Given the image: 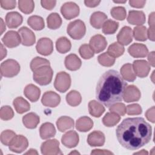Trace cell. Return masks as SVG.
Segmentation results:
<instances>
[{
	"label": "cell",
	"mask_w": 155,
	"mask_h": 155,
	"mask_svg": "<svg viewBox=\"0 0 155 155\" xmlns=\"http://www.w3.org/2000/svg\"><path fill=\"white\" fill-rule=\"evenodd\" d=\"M118 43L123 45H127L133 41V31L128 26L123 27L117 35Z\"/></svg>",
	"instance_id": "ffe728a7"
},
{
	"label": "cell",
	"mask_w": 155,
	"mask_h": 155,
	"mask_svg": "<svg viewBox=\"0 0 155 155\" xmlns=\"http://www.w3.org/2000/svg\"><path fill=\"white\" fill-rule=\"evenodd\" d=\"M145 3L146 1H129V4L130 5V6L135 8H142L144 7Z\"/></svg>",
	"instance_id": "db71d44e"
},
{
	"label": "cell",
	"mask_w": 155,
	"mask_h": 155,
	"mask_svg": "<svg viewBox=\"0 0 155 155\" xmlns=\"http://www.w3.org/2000/svg\"><path fill=\"white\" fill-rule=\"evenodd\" d=\"M71 85V78L69 74L65 71L59 72L56 76L54 87L61 93L67 91Z\"/></svg>",
	"instance_id": "8992f818"
},
{
	"label": "cell",
	"mask_w": 155,
	"mask_h": 155,
	"mask_svg": "<svg viewBox=\"0 0 155 155\" xmlns=\"http://www.w3.org/2000/svg\"><path fill=\"white\" fill-rule=\"evenodd\" d=\"M71 44L68 39L65 36L58 38L56 42V48L57 51L60 53H65L71 49Z\"/></svg>",
	"instance_id": "d6a6232c"
},
{
	"label": "cell",
	"mask_w": 155,
	"mask_h": 155,
	"mask_svg": "<svg viewBox=\"0 0 155 155\" xmlns=\"http://www.w3.org/2000/svg\"><path fill=\"white\" fill-rule=\"evenodd\" d=\"M67 32L73 39L79 40L84 36L86 32V27L82 21L80 19L74 20L68 24Z\"/></svg>",
	"instance_id": "277c9868"
},
{
	"label": "cell",
	"mask_w": 155,
	"mask_h": 155,
	"mask_svg": "<svg viewBox=\"0 0 155 155\" xmlns=\"http://www.w3.org/2000/svg\"><path fill=\"white\" fill-rule=\"evenodd\" d=\"M133 36L139 41H145L147 39V29L143 25L137 26L133 28Z\"/></svg>",
	"instance_id": "ab89813d"
},
{
	"label": "cell",
	"mask_w": 155,
	"mask_h": 155,
	"mask_svg": "<svg viewBox=\"0 0 155 155\" xmlns=\"http://www.w3.org/2000/svg\"><path fill=\"white\" fill-rule=\"evenodd\" d=\"M147 38L152 41H154V27H149L147 30Z\"/></svg>",
	"instance_id": "6f0895ef"
},
{
	"label": "cell",
	"mask_w": 155,
	"mask_h": 155,
	"mask_svg": "<svg viewBox=\"0 0 155 155\" xmlns=\"http://www.w3.org/2000/svg\"><path fill=\"white\" fill-rule=\"evenodd\" d=\"M25 154H38V152L36 151V150L30 149L28 152L25 153Z\"/></svg>",
	"instance_id": "be15d7a7"
},
{
	"label": "cell",
	"mask_w": 155,
	"mask_h": 155,
	"mask_svg": "<svg viewBox=\"0 0 155 155\" xmlns=\"http://www.w3.org/2000/svg\"><path fill=\"white\" fill-rule=\"evenodd\" d=\"M125 48L124 46L118 42L111 44L108 48L107 53L113 58H118L123 54Z\"/></svg>",
	"instance_id": "74e56055"
},
{
	"label": "cell",
	"mask_w": 155,
	"mask_h": 155,
	"mask_svg": "<svg viewBox=\"0 0 155 155\" xmlns=\"http://www.w3.org/2000/svg\"><path fill=\"white\" fill-rule=\"evenodd\" d=\"M78 134L74 130H70L65 133L61 138L62 143L68 148L76 147L79 143Z\"/></svg>",
	"instance_id": "2e32d148"
},
{
	"label": "cell",
	"mask_w": 155,
	"mask_h": 155,
	"mask_svg": "<svg viewBox=\"0 0 155 155\" xmlns=\"http://www.w3.org/2000/svg\"><path fill=\"white\" fill-rule=\"evenodd\" d=\"M147 119L151 122L152 123L154 122V107H152L151 108H149L145 114Z\"/></svg>",
	"instance_id": "f5cc1de1"
},
{
	"label": "cell",
	"mask_w": 155,
	"mask_h": 155,
	"mask_svg": "<svg viewBox=\"0 0 155 155\" xmlns=\"http://www.w3.org/2000/svg\"><path fill=\"white\" fill-rule=\"evenodd\" d=\"M148 61L150 65L154 67V51H151L148 53Z\"/></svg>",
	"instance_id": "680465c9"
},
{
	"label": "cell",
	"mask_w": 155,
	"mask_h": 155,
	"mask_svg": "<svg viewBox=\"0 0 155 155\" xmlns=\"http://www.w3.org/2000/svg\"><path fill=\"white\" fill-rule=\"evenodd\" d=\"M91 154H113V153L110 151L105 150H99L96 149L93 150V151L91 153Z\"/></svg>",
	"instance_id": "11a10c76"
},
{
	"label": "cell",
	"mask_w": 155,
	"mask_h": 155,
	"mask_svg": "<svg viewBox=\"0 0 155 155\" xmlns=\"http://www.w3.org/2000/svg\"><path fill=\"white\" fill-rule=\"evenodd\" d=\"M28 146L27 139L22 135H16L10 143L8 147L11 151L21 153L27 149Z\"/></svg>",
	"instance_id": "ba28073f"
},
{
	"label": "cell",
	"mask_w": 155,
	"mask_h": 155,
	"mask_svg": "<svg viewBox=\"0 0 155 155\" xmlns=\"http://www.w3.org/2000/svg\"><path fill=\"white\" fill-rule=\"evenodd\" d=\"M97 60L99 63L104 67H111L113 65L115 62V58L110 55L107 52L99 55Z\"/></svg>",
	"instance_id": "7bdbcfd3"
},
{
	"label": "cell",
	"mask_w": 155,
	"mask_h": 155,
	"mask_svg": "<svg viewBox=\"0 0 155 155\" xmlns=\"http://www.w3.org/2000/svg\"><path fill=\"white\" fill-rule=\"evenodd\" d=\"M120 119L119 115L114 112H108L105 114L102 119L103 124L108 127L115 126Z\"/></svg>",
	"instance_id": "836d02e7"
},
{
	"label": "cell",
	"mask_w": 155,
	"mask_h": 155,
	"mask_svg": "<svg viewBox=\"0 0 155 155\" xmlns=\"http://www.w3.org/2000/svg\"><path fill=\"white\" fill-rule=\"evenodd\" d=\"M60 102V96L52 91L45 92L41 99V102L44 106L51 108L56 107L59 104Z\"/></svg>",
	"instance_id": "5bb4252c"
},
{
	"label": "cell",
	"mask_w": 155,
	"mask_h": 155,
	"mask_svg": "<svg viewBox=\"0 0 155 155\" xmlns=\"http://www.w3.org/2000/svg\"><path fill=\"white\" fill-rule=\"evenodd\" d=\"M93 127V120L87 116L79 117L76 123V128L81 132H87L90 131Z\"/></svg>",
	"instance_id": "83f0119b"
},
{
	"label": "cell",
	"mask_w": 155,
	"mask_h": 155,
	"mask_svg": "<svg viewBox=\"0 0 155 155\" xmlns=\"http://www.w3.org/2000/svg\"><path fill=\"white\" fill-rule=\"evenodd\" d=\"M2 41L6 47L14 48L20 44L21 38L19 33L14 30H10L4 35Z\"/></svg>",
	"instance_id": "4fadbf2b"
},
{
	"label": "cell",
	"mask_w": 155,
	"mask_h": 155,
	"mask_svg": "<svg viewBox=\"0 0 155 155\" xmlns=\"http://www.w3.org/2000/svg\"><path fill=\"white\" fill-rule=\"evenodd\" d=\"M116 134L117 140L123 147L136 150L150 141L152 128L143 117H128L117 126Z\"/></svg>",
	"instance_id": "6da1fadb"
},
{
	"label": "cell",
	"mask_w": 155,
	"mask_h": 155,
	"mask_svg": "<svg viewBox=\"0 0 155 155\" xmlns=\"http://www.w3.org/2000/svg\"><path fill=\"white\" fill-rule=\"evenodd\" d=\"M79 12V7L73 2H65L61 7V12L62 16L68 20L77 17Z\"/></svg>",
	"instance_id": "9c48e42d"
},
{
	"label": "cell",
	"mask_w": 155,
	"mask_h": 155,
	"mask_svg": "<svg viewBox=\"0 0 155 155\" xmlns=\"http://www.w3.org/2000/svg\"><path fill=\"white\" fill-rule=\"evenodd\" d=\"M28 25L35 30H41L45 27V23L43 18L39 16L33 15L27 19Z\"/></svg>",
	"instance_id": "e575fe53"
},
{
	"label": "cell",
	"mask_w": 155,
	"mask_h": 155,
	"mask_svg": "<svg viewBox=\"0 0 155 155\" xmlns=\"http://www.w3.org/2000/svg\"><path fill=\"white\" fill-rule=\"evenodd\" d=\"M136 75L143 78L148 76L150 71V65L145 60H136L132 65Z\"/></svg>",
	"instance_id": "8fae6325"
},
{
	"label": "cell",
	"mask_w": 155,
	"mask_h": 155,
	"mask_svg": "<svg viewBox=\"0 0 155 155\" xmlns=\"http://www.w3.org/2000/svg\"><path fill=\"white\" fill-rule=\"evenodd\" d=\"M18 33L21 38L23 45L31 46L36 42V37L34 33L27 27H22L18 30Z\"/></svg>",
	"instance_id": "9a60e30c"
},
{
	"label": "cell",
	"mask_w": 155,
	"mask_h": 155,
	"mask_svg": "<svg viewBox=\"0 0 155 155\" xmlns=\"http://www.w3.org/2000/svg\"><path fill=\"white\" fill-rule=\"evenodd\" d=\"M89 113L95 117H99L105 111V108L98 101L93 100L88 103Z\"/></svg>",
	"instance_id": "f546056e"
},
{
	"label": "cell",
	"mask_w": 155,
	"mask_h": 155,
	"mask_svg": "<svg viewBox=\"0 0 155 155\" xmlns=\"http://www.w3.org/2000/svg\"><path fill=\"white\" fill-rule=\"evenodd\" d=\"M47 27L51 30H56L59 28L62 24V19L57 13H52L47 18Z\"/></svg>",
	"instance_id": "d590c367"
},
{
	"label": "cell",
	"mask_w": 155,
	"mask_h": 155,
	"mask_svg": "<svg viewBox=\"0 0 155 155\" xmlns=\"http://www.w3.org/2000/svg\"><path fill=\"white\" fill-rule=\"evenodd\" d=\"M107 16L102 12H95L90 16V22L91 26L96 29L102 27L104 23L107 21Z\"/></svg>",
	"instance_id": "cb8c5ba5"
},
{
	"label": "cell",
	"mask_w": 155,
	"mask_h": 155,
	"mask_svg": "<svg viewBox=\"0 0 155 155\" xmlns=\"http://www.w3.org/2000/svg\"><path fill=\"white\" fill-rule=\"evenodd\" d=\"M64 64L67 69L70 71H76L79 69L82 62L80 58L76 54L71 53L65 57Z\"/></svg>",
	"instance_id": "603a6c76"
},
{
	"label": "cell",
	"mask_w": 155,
	"mask_h": 155,
	"mask_svg": "<svg viewBox=\"0 0 155 155\" xmlns=\"http://www.w3.org/2000/svg\"><path fill=\"white\" fill-rule=\"evenodd\" d=\"M119 27V23L111 19L107 20L102 25V32L105 35L114 34Z\"/></svg>",
	"instance_id": "f35d334b"
},
{
	"label": "cell",
	"mask_w": 155,
	"mask_h": 155,
	"mask_svg": "<svg viewBox=\"0 0 155 155\" xmlns=\"http://www.w3.org/2000/svg\"><path fill=\"white\" fill-rule=\"evenodd\" d=\"M134 154H148V152H147L146 151H145V150H142L141 152L140 151V152H138V153H134Z\"/></svg>",
	"instance_id": "e7e4bbea"
},
{
	"label": "cell",
	"mask_w": 155,
	"mask_h": 155,
	"mask_svg": "<svg viewBox=\"0 0 155 155\" xmlns=\"http://www.w3.org/2000/svg\"><path fill=\"white\" fill-rule=\"evenodd\" d=\"M13 106L18 113L22 114L30 109V104L23 97H17L13 102Z\"/></svg>",
	"instance_id": "4dcf8cb0"
},
{
	"label": "cell",
	"mask_w": 155,
	"mask_h": 155,
	"mask_svg": "<svg viewBox=\"0 0 155 155\" xmlns=\"http://www.w3.org/2000/svg\"><path fill=\"white\" fill-rule=\"evenodd\" d=\"M110 13L113 18L119 21L124 20L127 15L125 8L121 6L113 7L110 10Z\"/></svg>",
	"instance_id": "b9f144b4"
},
{
	"label": "cell",
	"mask_w": 155,
	"mask_h": 155,
	"mask_svg": "<svg viewBox=\"0 0 155 155\" xmlns=\"http://www.w3.org/2000/svg\"><path fill=\"white\" fill-rule=\"evenodd\" d=\"M128 52L133 58H144L148 54V50L143 44L134 43L129 47Z\"/></svg>",
	"instance_id": "ac0fdd59"
},
{
	"label": "cell",
	"mask_w": 155,
	"mask_h": 155,
	"mask_svg": "<svg viewBox=\"0 0 155 155\" xmlns=\"http://www.w3.org/2000/svg\"><path fill=\"white\" fill-rule=\"evenodd\" d=\"M23 21L22 15L17 12H10L5 16V22L10 28H16L18 27Z\"/></svg>",
	"instance_id": "d6986e66"
},
{
	"label": "cell",
	"mask_w": 155,
	"mask_h": 155,
	"mask_svg": "<svg viewBox=\"0 0 155 155\" xmlns=\"http://www.w3.org/2000/svg\"><path fill=\"white\" fill-rule=\"evenodd\" d=\"M79 53L81 56L84 59H89L93 57L94 51L88 44H84L81 45L79 48Z\"/></svg>",
	"instance_id": "f6af8a7d"
},
{
	"label": "cell",
	"mask_w": 155,
	"mask_h": 155,
	"mask_svg": "<svg viewBox=\"0 0 155 155\" xmlns=\"http://www.w3.org/2000/svg\"><path fill=\"white\" fill-rule=\"evenodd\" d=\"M127 1H113L114 2H116V3H125Z\"/></svg>",
	"instance_id": "03108f58"
},
{
	"label": "cell",
	"mask_w": 155,
	"mask_h": 155,
	"mask_svg": "<svg viewBox=\"0 0 155 155\" xmlns=\"http://www.w3.org/2000/svg\"><path fill=\"white\" fill-rule=\"evenodd\" d=\"M36 48L38 53L42 55H50L53 51V42L50 38H42L38 40Z\"/></svg>",
	"instance_id": "30bf717a"
},
{
	"label": "cell",
	"mask_w": 155,
	"mask_h": 155,
	"mask_svg": "<svg viewBox=\"0 0 155 155\" xmlns=\"http://www.w3.org/2000/svg\"><path fill=\"white\" fill-rule=\"evenodd\" d=\"M16 135V133L12 130H4L1 134V141L4 145L8 146Z\"/></svg>",
	"instance_id": "bcb514c9"
},
{
	"label": "cell",
	"mask_w": 155,
	"mask_h": 155,
	"mask_svg": "<svg viewBox=\"0 0 155 155\" xmlns=\"http://www.w3.org/2000/svg\"><path fill=\"white\" fill-rule=\"evenodd\" d=\"M56 126L59 131L65 132L67 130L74 127V120L70 117L66 116H61L57 120Z\"/></svg>",
	"instance_id": "f1b7e54d"
},
{
	"label": "cell",
	"mask_w": 155,
	"mask_h": 155,
	"mask_svg": "<svg viewBox=\"0 0 155 155\" xmlns=\"http://www.w3.org/2000/svg\"><path fill=\"white\" fill-rule=\"evenodd\" d=\"M13 116H14L13 110L10 106L5 105L1 108L0 117L2 120H8L12 119Z\"/></svg>",
	"instance_id": "7dc6e473"
},
{
	"label": "cell",
	"mask_w": 155,
	"mask_h": 155,
	"mask_svg": "<svg viewBox=\"0 0 155 155\" xmlns=\"http://www.w3.org/2000/svg\"><path fill=\"white\" fill-rule=\"evenodd\" d=\"M0 4L2 8L5 10H11L15 8L16 1L15 0H1Z\"/></svg>",
	"instance_id": "f907efd6"
},
{
	"label": "cell",
	"mask_w": 155,
	"mask_h": 155,
	"mask_svg": "<svg viewBox=\"0 0 155 155\" xmlns=\"http://www.w3.org/2000/svg\"><path fill=\"white\" fill-rule=\"evenodd\" d=\"M120 75L124 79L129 82H133L136 79V76L133 69V66L130 63L122 65L120 68Z\"/></svg>",
	"instance_id": "1f68e13d"
},
{
	"label": "cell",
	"mask_w": 155,
	"mask_h": 155,
	"mask_svg": "<svg viewBox=\"0 0 155 155\" xmlns=\"http://www.w3.org/2000/svg\"><path fill=\"white\" fill-rule=\"evenodd\" d=\"M41 153L44 155H57L62 154L59 148V142L58 140L53 139L45 141L41 146Z\"/></svg>",
	"instance_id": "52a82bcc"
},
{
	"label": "cell",
	"mask_w": 155,
	"mask_h": 155,
	"mask_svg": "<svg viewBox=\"0 0 155 155\" xmlns=\"http://www.w3.org/2000/svg\"><path fill=\"white\" fill-rule=\"evenodd\" d=\"M145 15L142 11L130 10L128 12L127 21L132 25H142L145 22Z\"/></svg>",
	"instance_id": "44dd1931"
},
{
	"label": "cell",
	"mask_w": 155,
	"mask_h": 155,
	"mask_svg": "<svg viewBox=\"0 0 155 155\" xmlns=\"http://www.w3.org/2000/svg\"><path fill=\"white\" fill-rule=\"evenodd\" d=\"M24 94L31 102H35L40 97L41 90L37 86L30 84L25 87Z\"/></svg>",
	"instance_id": "d4e9b609"
},
{
	"label": "cell",
	"mask_w": 155,
	"mask_h": 155,
	"mask_svg": "<svg viewBox=\"0 0 155 155\" xmlns=\"http://www.w3.org/2000/svg\"><path fill=\"white\" fill-rule=\"evenodd\" d=\"M101 2V1H84V4L88 7H95L97 6Z\"/></svg>",
	"instance_id": "9f6ffc18"
},
{
	"label": "cell",
	"mask_w": 155,
	"mask_h": 155,
	"mask_svg": "<svg viewBox=\"0 0 155 155\" xmlns=\"http://www.w3.org/2000/svg\"><path fill=\"white\" fill-rule=\"evenodd\" d=\"M127 83L116 70H109L99 78L96 88V97L99 102L110 108L122 101Z\"/></svg>",
	"instance_id": "7a4b0ae2"
},
{
	"label": "cell",
	"mask_w": 155,
	"mask_h": 155,
	"mask_svg": "<svg viewBox=\"0 0 155 155\" xmlns=\"http://www.w3.org/2000/svg\"><path fill=\"white\" fill-rule=\"evenodd\" d=\"M1 35L2 34V33L5 30V25L4 24L3 20L2 18H1Z\"/></svg>",
	"instance_id": "6125c7cd"
},
{
	"label": "cell",
	"mask_w": 155,
	"mask_h": 155,
	"mask_svg": "<svg viewBox=\"0 0 155 155\" xmlns=\"http://www.w3.org/2000/svg\"><path fill=\"white\" fill-rule=\"evenodd\" d=\"M141 93L139 89L135 85H130L126 87L123 98L126 102H132L139 101Z\"/></svg>",
	"instance_id": "e0dca14e"
},
{
	"label": "cell",
	"mask_w": 155,
	"mask_h": 155,
	"mask_svg": "<svg viewBox=\"0 0 155 155\" xmlns=\"http://www.w3.org/2000/svg\"><path fill=\"white\" fill-rule=\"evenodd\" d=\"M53 74V71L50 65H45L35 70L33 78L34 81L39 85H47L51 82Z\"/></svg>",
	"instance_id": "3957f363"
},
{
	"label": "cell",
	"mask_w": 155,
	"mask_h": 155,
	"mask_svg": "<svg viewBox=\"0 0 155 155\" xmlns=\"http://www.w3.org/2000/svg\"><path fill=\"white\" fill-rule=\"evenodd\" d=\"M70 154H79V153L78 151H73V152H71V153H70Z\"/></svg>",
	"instance_id": "003e7915"
},
{
	"label": "cell",
	"mask_w": 155,
	"mask_h": 155,
	"mask_svg": "<svg viewBox=\"0 0 155 155\" xmlns=\"http://www.w3.org/2000/svg\"><path fill=\"white\" fill-rule=\"evenodd\" d=\"M41 5L43 8L48 10H52L56 4V1H41Z\"/></svg>",
	"instance_id": "816d5d0a"
},
{
	"label": "cell",
	"mask_w": 155,
	"mask_h": 155,
	"mask_svg": "<svg viewBox=\"0 0 155 155\" xmlns=\"http://www.w3.org/2000/svg\"><path fill=\"white\" fill-rule=\"evenodd\" d=\"M39 134L42 139H47L53 137L56 134L55 127L53 124L50 122L44 123L40 127Z\"/></svg>",
	"instance_id": "484cf974"
},
{
	"label": "cell",
	"mask_w": 155,
	"mask_h": 155,
	"mask_svg": "<svg viewBox=\"0 0 155 155\" xmlns=\"http://www.w3.org/2000/svg\"><path fill=\"white\" fill-rule=\"evenodd\" d=\"M1 60H2L7 55V50L3 47L2 44H1Z\"/></svg>",
	"instance_id": "94428289"
},
{
	"label": "cell",
	"mask_w": 155,
	"mask_h": 155,
	"mask_svg": "<svg viewBox=\"0 0 155 155\" xmlns=\"http://www.w3.org/2000/svg\"><path fill=\"white\" fill-rule=\"evenodd\" d=\"M40 122L39 117L35 113H29L22 117V122L24 126L29 129H34Z\"/></svg>",
	"instance_id": "4316f807"
},
{
	"label": "cell",
	"mask_w": 155,
	"mask_h": 155,
	"mask_svg": "<svg viewBox=\"0 0 155 155\" xmlns=\"http://www.w3.org/2000/svg\"><path fill=\"white\" fill-rule=\"evenodd\" d=\"M20 71L19 63L12 59H8L1 64V74L5 78H13L16 76Z\"/></svg>",
	"instance_id": "5b68a950"
},
{
	"label": "cell",
	"mask_w": 155,
	"mask_h": 155,
	"mask_svg": "<svg viewBox=\"0 0 155 155\" xmlns=\"http://www.w3.org/2000/svg\"><path fill=\"white\" fill-rule=\"evenodd\" d=\"M105 135L100 131H94L88 136L87 142L91 147H101L105 143Z\"/></svg>",
	"instance_id": "7402d4cb"
},
{
	"label": "cell",
	"mask_w": 155,
	"mask_h": 155,
	"mask_svg": "<svg viewBox=\"0 0 155 155\" xmlns=\"http://www.w3.org/2000/svg\"><path fill=\"white\" fill-rule=\"evenodd\" d=\"M45 65H50V61L45 58L41 57H36L33 58L30 62V68L33 71L40 67Z\"/></svg>",
	"instance_id": "ee69618b"
},
{
	"label": "cell",
	"mask_w": 155,
	"mask_h": 155,
	"mask_svg": "<svg viewBox=\"0 0 155 155\" xmlns=\"http://www.w3.org/2000/svg\"><path fill=\"white\" fill-rule=\"evenodd\" d=\"M109 110L111 112L116 113L120 116H124L126 113V107L124 104L117 102L111 106L109 108Z\"/></svg>",
	"instance_id": "c3c4849f"
},
{
	"label": "cell",
	"mask_w": 155,
	"mask_h": 155,
	"mask_svg": "<svg viewBox=\"0 0 155 155\" xmlns=\"http://www.w3.org/2000/svg\"><path fill=\"white\" fill-rule=\"evenodd\" d=\"M107 45L105 38L101 35H96L92 36L90 40L89 45L94 53H99L104 51Z\"/></svg>",
	"instance_id": "7c38bea8"
},
{
	"label": "cell",
	"mask_w": 155,
	"mask_h": 155,
	"mask_svg": "<svg viewBox=\"0 0 155 155\" xmlns=\"http://www.w3.org/2000/svg\"><path fill=\"white\" fill-rule=\"evenodd\" d=\"M142 110L140 105L133 104L126 107V113L128 115H139L142 113Z\"/></svg>",
	"instance_id": "681fc988"
},
{
	"label": "cell",
	"mask_w": 155,
	"mask_h": 155,
	"mask_svg": "<svg viewBox=\"0 0 155 155\" xmlns=\"http://www.w3.org/2000/svg\"><path fill=\"white\" fill-rule=\"evenodd\" d=\"M149 27H154V12L150 14L148 17Z\"/></svg>",
	"instance_id": "91938a15"
},
{
	"label": "cell",
	"mask_w": 155,
	"mask_h": 155,
	"mask_svg": "<svg viewBox=\"0 0 155 155\" xmlns=\"http://www.w3.org/2000/svg\"><path fill=\"white\" fill-rule=\"evenodd\" d=\"M67 104L71 107H76L79 105L82 101L81 94L76 90L70 91L66 96Z\"/></svg>",
	"instance_id": "8d00e7d4"
},
{
	"label": "cell",
	"mask_w": 155,
	"mask_h": 155,
	"mask_svg": "<svg viewBox=\"0 0 155 155\" xmlns=\"http://www.w3.org/2000/svg\"><path fill=\"white\" fill-rule=\"evenodd\" d=\"M19 9L25 14H30L33 12L35 8V3L33 1H23L20 0L18 1Z\"/></svg>",
	"instance_id": "60d3db41"
}]
</instances>
